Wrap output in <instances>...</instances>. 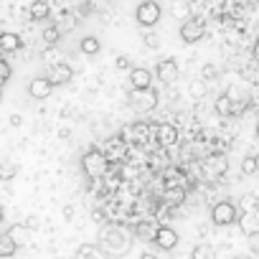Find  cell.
Returning a JSON list of instances; mask_svg holds the SVG:
<instances>
[{
  "mask_svg": "<svg viewBox=\"0 0 259 259\" xmlns=\"http://www.w3.org/2000/svg\"><path fill=\"white\" fill-rule=\"evenodd\" d=\"M79 49H81V54H87V56H97V54L102 51V44H99L97 36H84L81 44H79Z\"/></svg>",
  "mask_w": 259,
  "mask_h": 259,
  "instance_id": "21",
  "label": "cell"
},
{
  "mask_svg": "<svg viewBox=\"0 0 259 259\" xmlns=\"http://www.w3.org/2000/svg\"><path fill=\"white\" fill-rule=\"evenodd\" d=\"M236 219H239V208H236L231 201H219V203H213V208H211V221H213L216 226H231V224H236Z\"/></svg>",
  "mask_w": 259,
  "mask_h": 259,
  "instance_id": "5",
  "label": "cell"
},
{
  "mask_svg": "<svg viewBox=\"0 0 259 259\" xmlns=\"http://www.w3.org/2000/svg\"><path fill=\"white\" fill-rule=\"evenodd\" d=\"M188 92H191L193 99H203V94H206V84H203V79H193L191 87H188Z\"/></svg>",
  "mask_w": 259,
  "mask_h": 259,
  "instance_id": "27",
  "label": "cell"
},
{
  "mask_svg": "<svg viewBox=\"0 0 259 259\" xmlns=\"http://www.w3.org/2000/svg\"><path fill=\"white\" fill-rule=\"evenodd\" d=\"M155 76L163 81V84H173L178 76H181V66L176 59H160L158 66H155Z\"/></svg>",
  "mask_w": 259,
  "mask_h": 259,
  "instance_id": "8",
  "label": "cell"
},
{
  "mask_svg": "<svg viewBox=\"0 0 259 259\" xmlns=\"http://www.w3.org/2000/svg\"><path fill=\"white\" fill-rule=\"evenodd\" d=\"M130 107H133L135 112H140V114L153 112L158 107V92L153 87H148V89H133V92H130Z\"/></svg>",
  "mask_w": 259,
  "mask_h": 259,
  "instance_id": "3",
  "label": "cell"
},
{
  "mask_svg": "<svg viewBox=\"0 0 259 259\" xmlns=\"http://www.w3.org/2000/svg\"><path fill=\"white\" fill-rule=\"evenodd\" d=\"M203 76H206V79H213V76H216V66H211V64L203 66Z\"/></svg>",
  "mask_w": 259,
  "mask_h": 259,
  "instance_id": "34",
  "label": "cell"
},
{
  "mask_svg": "<svg viewBox=\"0 0 259 259\" xmlns=\"http://www.w3.org/2000/svg\"><path fill=\"white\" fill-rule=\"evenodd\" d=\"M46 76L51 79V84H54V87H61V84H69V81H71L74 71H71V66H69V64L56 61V64H51V69H49V74H46Z\"/></svg>",
  "mask_w": 259,
  "mask_h": 259,
  "instance_id": "10",
  "label": "cell"
},
{
  "mask_svg": "<svg viewBox=\"0 0 259 259\" xmlns=\"http://www.w3.org/2000/svg\"><path fill=\"white\" fill-rule=\"evenodd\" d=\"M191 259H216V249L211 244H196L193 251H191Z\"/></svg>",
  "mask_w": 259,
  "mask_h": 259,
  "instance_id": "24",
  "label": "cell"
},
{
  "mask_svg": "<svg viewBox=\"0 0 259 259\" xmlns=\"http://www.w3.org/2000/svg\"><path fill=\"white\" fill-rule=\"evenodd\" d=\"M256 140H259V124H256Z\"/></svg>",
  "mask_w": 259,
  "mask_h": 259,
  "instance_id": "42",
  "label": "cell"
},
{
  "mask_svg": "<svg viewBox=\"0 0 259 259\" xmlns=\"http://www.w3.org/2000/svg\"><path fill=\"white\" fill-rule=\"evenodd\" d=\"M0 102H3V87H0Z\"/></svg>",
  "mask_w": 259,
  "mask_h": 259,
  "instance_id": "41",
  "label": "cell"
},
{
  "mask_svg": "<svg viewBox=\"0 0 259 259\" xmlns=\"http://www.w3.org/2000/svg\"><path fill=\"white\" fill-rule=\"evenodd\" d=\"M107 165H109V158L104 155V150H99V148H92V150H87L84 155H81V170H84V176L87 178H102L104 173H107Z\"/></svg>",
  "mask_w": 259,
  "mask_h": 259,
  "instance_id": "2",
  "label": "cell"
},
{
  "mask_svg": "<svg viewBox=\"0 0 259 259\" xmlns=\"http://www.w3.org/2000/svg\"><path fill=\"white\" fill-rule=\"evenodd\" d=\"M254 59H259V38H256V44H254Z\"/></svg>",
  "mask_w": 259,
  "mask_h": 259,
  "instance_id": "37",
  "label": "cell"
},
{
  "mask_svg": "<svg viewBox=\"0 0 259 259\" xmlns=\"http://www.w3.org/2000/svg\"><path fill=\"white\" fill-rule=\"evenodd\" d=\"M23 49V38L13 31H3L0 33V51H6V54H16Z\"/></svg>",
  "mask_w": 259,
  "mask_h": 259,
  "instance_id": "15",
  "label": "cell"
},
{
  "mask_svg": "<svg viewBox=\"0 0 259 259\" xmlns=\"http://www.w3.org/2000/svg\"><path fill=\"white\" fill-rule=\"evenodd\" d=\"M44 44L46 46H56L59 44V38H61V31H59V26H49V28H44Z\"/></svg>",
  "mask_w": 259,
  "mask_h": 259,
  "instance_id": "26",
  "label": "cell"
},
{
  "mask_svg": "<svg viewBox=\"0 0 259 259\" xmlns=\"http://www.w3.org/2000/svg\"><path fill=\"white\" fill-rule=\"evenodd\" d=\"M160 18H163V8H160V3H155V0H143V3L135 8V21H138L143 28L158 26Z\"/></svg>",
  "mask_w": 259,
  "mask_h": 259,
  "instance_id": "4",
  "label": "cell"
},
{
  "mask_svg": "<svg viewBox=\"0 0 259 259\" xmlns=\"http://www.w3.org/2000/svg\"><path fill=\"white\" fill-rule=\"evenodd\" d=\"M226 170H229V163H226V158H221V155H213V158H208V160H206V173H208L211 178H221Z\"/></svg>",
  "mask_w": 259,
  "mask_h": 259,
  "instance_id": "16",
  "label": "cell"
},
{
  "mask_svg": "<svg viewBox=\"0 0 259 259\" xmlns=\"http://www.w3.org/2000/svg\"><path fill=\"white\" fill-rule=\"evenodd\" d=\"M254 163H256V170H259V153L254 155Z\"/></svg>",
  "mask_w": 259,
  "mask_h": 259,
  "instance_id": "40",
  "label": "cell"
},
{
  "mask_svg": "<svg viewBox=\"0 0 259 259\" xmlns=\"http://www.w3.org/2000/svg\"><path fill=\"white\" fill-rule=\"evenodd\" d=\"M99 246L107 254L119 256V254H127L130 251V246H133V236H130V231L122 229V226H107L99 234Z\"/></svg>",
  "mask_w": 259,
  "mask_h": 259,
  "instance_id": "1",
  "label": "cell"
},
{
  "mask_svg": "<svg viewBox=\"0 0 259 259\" xmlns=\"http://www.w3.org/2000/svg\"><path fill=\"white\" fill-rule=\"evenodd\" d=\"M241 173H244V176L259 173V170H256V163H254V155H249V158H244V160H241Z\"/></svg>",
  "mask_w": 259,
  "mask_h": 259,
  "instance_id": "31",
  "label": "cell"
},
{
  "mask_svg": "<svg viewBox=\"0 0 259 259\" xmlns=\"http://www.w3.org/2000/svg\"><path fill=\"white\" fill-rule=\"evenodd\" d=\"M241 206H244V211H249V208H259V203H256V198H254V196H244Z\"/></svg>",
  "mask_w": 259,
  "mask_h": 259,
  "instance_id": "33",
  "label": "cell"
},
{
  "mask_svg": "<svg viewBox=\"0 0 259 259\" xmlns=\"http://www.w3.org/2000/svg\"><path fill=\"white\" fill-rule=\"evenodd\" d=\"M114 66H117L119 71H130V69H133V61H130V56H117Z\"/></svg>",
  "mask_w": 259,
  "mask_h": 259,
  "instance_id": "32",
  "label": "cell"
},
{
  "mask_svg": "<svg viewBox=\"0 0 259 259\" xmlns=\"http://www.w3.org/2000/svg\"><path fill=\"white\" fill-rule=\"evenodd\" d=\"M140 259H158V256H155V254H143Z\"/></svg>",
  "mask_w": 259,
  "mask_h": 259,
  "instance_id": "38",
  "label": "cell"
},
{
  "mask_svg": "<svg viewBox=\"0 0 259 259\" xmlns=\"http://www.w3.org/2000/svg\"><path fill=\"white\" fill-rule=\"evenodd\" d=\"M170 13H173L176 18H188V6L183 3V0H176V3L170 6Z\"/></svg>",
  "mask_w": 259,
  "mask_h": 259,
  "instance_id": "30",
  "label": "cell"
},
{
  "mask_svg": "<svg viewBox=\"0 0 259 259\" xmlns=\"http://www.w3.org/2000/svg\"><path fill=\"white\" fill-rule=\"evenodd\" d=\"M3 219H6V211H3V208H0V224H3Z\"/></svg>",
  "mask_w": 259,
  "mask_h": 259,
  "instance_id": "39",
  "label": "cell"
},
{
  "mask_svg": "<svg viewBox=\"0 0 259 259\" xmlns=\"http://www.w3.org/2000/svg\"><path fill=\"white\" fill-rule=\"evenodd\" d=\"M16 176H18V165L13 160H0V181L11 183V181H16Z\"/></svg>",
  "mask_w": 259,
  "mask_h": 259,
  "instance_id": "22",
  "label": "cell"
},
{
  "mask_svg": "<svg viewBox=\"0 0 259 259\" xmlns=\"http://www.w3.org/2000/svg\"><path fill=\"white\" fill-rule=\"evenodd\" d=\"M181 38L186 41V44H196V41H201L203 38V33H206V23L201 21V18H186L183 23H181Z\"/></svg>",
  "mask_w": 259,
  "mask_h": 259,
  "instance_id": "6",
  "label": "cell"
},
{
  "mask_svg": "<svg viewBox=\"0 0 259 259\" xmlns=\"http://www.w3.org/2000/svg\"><path fill=\"white\" fill-rule=\"evenodd\" d=\"M79 256H81V259H114V256L107 254L99 244H81V246H79Z\"/></svg>",
  "mask_w": 259,
  "mask_h": 259,
  "instance_id": "17",
  "label": "cell"
},
{
  "mask_svg": "<svg viewBox=\"0 0 259 259\" xmlns=\"http://www.w3.org/2000/svg\"><path fill=\"white\" fill-rule=\"evenodd\" d=\"M11 76H13V69H11V64H8L6 59H0V87H6V84L11 81Z\"/></svg>",
  "mask_w": 259,
  "mask_h": 259,
  "instance_id": "28",
  "label": "cell"
},
{
  "mask_svg": "<svg viewBox=\"0 0 259 259\" xmlns=\"http://www.w3.org/2000/svg\"><path fill=\"white\" fill-rule=\"evenodd\" d=\"M216 112L224 114V117H231V114H236V107H234V102H231L226 94H221V97L216 99Z\"/></svg>",
  "mask_w": 259,
  "mask_h": 259,
  "instance_id": "25",
  "label": "cell"
},
{
  "mask_svg": "<svg viewBox=\"0 0 259 259\" xmlns=\"http://www.w3.org/2000/svg\"><path fill=\"white\" fill-rule=\"evenodd\" d=\"M130 84H133V89H148L153 87V74L145 66H133L130 69Z\"/></svg>",
  "mask_w": 259,
  "mask_h": 259,
  "instance_id": "13",
  "label": "cell"
},
{
  "mask_svg": "<svg viewBox=\"0 0 259 259\" xmlns=\"http://www.w3.org/2000/svg\"><path fill=\"white\" fill-rule=\"evenodd\" d=\"M178 138H181L178 130H176L173 124H168V122L153 127V140H155L160 148H173V145L178 143Z\"/></svg>",
  "mask_w": 259,
  "mask_h": 259,
  "instance_id": "7",
  "label": "cell"
},
{
  "mask_svg": "<svg viewBox=\"0 0 259 259\" xmlns=\"http://www.w3.org/2000/svg\"><path fill=\"white\" fill-rule=\"evenodd\" d=\"M28 13H31L33 21H44V18L51 16V6L46 3V0H33L31 8H28Z\"/></svg>",
  "mask_w": 259,
  "mask_h": 259,
  "instance_id": "19",
  "label": "cell"
},
{
  "mask_svg": "<svg viewBox=\"0 0 259 259\" xmlns=\"http://www.w3.org/2000/svg\"><path fill=\"white\" fill-rule=\"evenodd\" d=\"M143 41H145L148 49H158V46H160V36H158L155 31H150V28L143 33Z\"/></svg>",
  "mask_w": 259,
  "mask_h": 259,
  "instance_id": "29",
  "label": "cell"
},
{
  "mask_svg": "<svg viewBox=\"0 0 259 259\" xmlns=\"http://www.w3.org/2000/svg\"><path fill=\"white\" fill-rule=\"evenodd\" d=\"M18 251V244L13 241V236L6 231V234H0V259H8Z\"/></svg>",
  "mask_w": 259,
  "mask_h": 259,
  "instance_id": "20",
  "label": "cell"
},
{
  "mask_svg": "<svg viewBox=\"0 0 259 259\" xmlns=\"http://www.w3.org/2000/svg\"><path fill=\"white\" fill-rule=\"evenodd\" d=\"M124 138L127 140H133V143H145L148 138H150V124L148 122H133L127 130H124Z\"/></svg>",
  "mask_w": 259,
  "mask_h": 259,
  "instance_id": "14",
  "label": "cell"
},
{
  "mask_svg": "<svg viewBox=\"0 0 259 259\" xmlns=\"http://www.w3.org/2000/svg\"><path fill=\"white\" fill-rule=\"evenodd\" d=\"M135 234H138V239H143V241H155L158 224H155V221H140L138 229H135Z\"/></svg>",
  "mask_w": 259,
  "mask_h": 259,
  "instance_id": "18",
  "label": "cell"
},
{
  "mask_svg": "<svg viewBox=\"0 0 259 259\" xmlns=\"http://www.w3.org/2000/svg\"><path fill=\"white\" fill-rule=\"evenodd\" d=\"M23 124V117L21 114H11V127H21Z\"/></svg>",
  "mask_w": 259,
  "mask_h": 259,
  "instance_id": "35",
  "label": "cell"
},
{
  "mask_svg": "<svg viewBox=\"0 0 259 259\" xmlns=\"http://www.w3.org/2000/svg\"><path fill=\"white\" fill-rule=\"evenodd\" d=\"M26 226H28V229H36V226H38V219H36V216H31V219L26 221Z\"/></svg>",
  "mask_w": 259,
  "mask_h": 259,
  "instance_id": "36",
  "label": "cell"
},
{
  "mask_svg": "<svg viewBox=\"0 0 259 259\" xmlns=\"http://www.w3.org/2000/svg\"><path fill=\"white\" fill-rule=\"evenodd\" d=\"M8 234L13 236V241H16V244H26V241L31 239V229H28L26 224H16V226H11V229H8Z\"/></svg>",
  "mask_w": 259,
  "mask_h": 259,
  "instance_id": "23",
  "label": "cell"
},
{
  "mask_svg": "<svg viewBox=\"0 0 259 259\" xmlns=\"http://www.w3.org/2000/svg\"><path fill=\"white\" fill-rule=\"evenodd\" d=\"M236 259H241V256H236Z\"/></svg>",
  "mask_w": 259,
  "mask_h": 259,
  "instance_id": "43",
  "label": "cell"
},
{
  "mask_svg": "<svg viewBox=\"0 0 259 259\" xmlns=\"http://www.w3.org/2000/svg\"><path fill=\"white\" fill-rule=\"evenodd\" d=\"M51 92H54V84H51L49 76H36V79H31V84H28V94H31L33 99H49Z\"/></svg>",
  "mask_w": 259,
  "mask_h": 259,
  "instance_id": "12",
  "label": "cell"
},
{
  "mask_svg": "<svg viewBox=\"0 0 259 259\" xmlns=\"http://www.w3.org/2000/svg\"><path fill=\"white\" fill-rule=\"evenodd\" d=\"M236 224H239V229H241L246 236H256V234H259V208L244 211V213L236 219Z\"/></svg>",
  "mask_w": 259,
  "mask_h": 259,
  "instance_id": "9",
  "label": "cell"
},
{
  "mask_svg": "<svg viewBox=\"0 0 259 259\" xmlns=\"http://www.w3.org/2000/svg\"><path fill=\"white\" fill-rule=\"evenodd\" d=\"M153 244H158L163 251H170V249L178 246V231L170 229V226H158V234H155Z\"/></svg>",
  "mask_w": 259,
  "mask_h": 259,
  "instance_id": "11",
  "label": "cell"
}]
</instances>
